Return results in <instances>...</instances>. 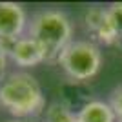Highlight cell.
Returning <instances> with one entry per match:
<instances>
[{"mask_svg": "<svg viewBox=\"0 0 122 122\" xmlns=\"http://www.w3.org/2000/svg\"><path fill=\"white\" fill-rule=\"evenodd\" d=\"M0 106L15 118H29L44 111L46 98L35 76L25 71H13L0 80Z\"/></svg>", "mask_w": 122, "mask_h": 122, "instance_id": "cell-1", "label": "cell"}, {"mask_svg": "<svg viewBox=\"0 0 122 122\" xmlns=\"http://www.w3.org/2000/svg\"><path fill=\"white\" fill-rule=\"evenodd\" d=\"M27 35L35 38L46 53V60H56L64 47L71 44V22L60 11H40L33 16Z\"/></svg>", "mask_w": 122, "mask_h": 122, "instance_id": "cell-2", "label": "cell"}, {"mask_svg": "<svg viewBox=\"0 0 122 122\" xmlns=\"http://www.w3.org/2000/svg\"><path fill=\"white\" fill-rule=\"evenodd\" d=\"M56 62L75 80H87L97 75L102 64V53L93 42L76 40L64 47Z\"/></svg>", "mask_w": 122, "mask_h": 122, "instance_id": "cell-3", "label": "cell"}, {"mask_svg": "<svg viewBox=\"0 0 122 122\" xmlns=\"http://www.w3.org/2000/svg\"><path fill=\"white\" fill-rule=\"evenodd\" d=\"M25 13L20 4L0 2V40H16L25 29Z\"/></svg>", "mask_w": 122, "mask_h": 122, "instance_id": "cell-4", "label": "cell"}, {"mask_svg": "<svg viewBox=\"0 0 122 122\" xmlns=\"http://www.w3.org/2000/svg\"><path fill=\"white\" fill-rule=\"evenodd\" d=\"M9 58L20 67H33L38 66L40 62L46 60V53L42 49V46L35 38L27 36H20L11 44L9 49Z\"/></svg>", "mask_w": 122, "mask_h": 122, "instance_id": "cell-5", "label": "cell"}, {"mask_svg": "<svg viewBox=\"0 0 122 122\" xmlns=\"http://www.w3.org/2000/svg\"><path fill=\"white\" fill-rule=\"evenodd\" d=\"M86 25H87V29L104 44H113L115 40H118L117 29H115V25L111 22V16L107 13V9H102V7L87 9Z\"/></svg>", "mask_w": 122, "mask_h": 122, "instance_id": "cell-6", "label": "cell"}, {"mask_svg": "<svg viewBox=\"0 0 122 122\" xmlns=\"http://www.w3.org/2000/svg\"><path fill=\"white\" fill-rule=\"evenodd\" d=\"M80 122H117V115L107 102L91 100L78 111Z\"/></svg>", "mask_w": 122, "mask_h": 122, "instance_id": "cell-7", "label": "cell"}, {"mask_svg": "<svg viewBox=\"0 0 122 122\" xmlns=\"http://www.w3.org/2000/svg\"><path fill=\"white\" fill-rule=\"evenodd\" d=\"M46 122H80L78 115H73L64 104H51L46 111Z\"/></svg>", "mask_w": 122, "mask_h": 122, "instance_id": "cell-8", "label": "cell"}, {"mask_svg": "<svg viewBox=\"0 0 122 122\" xmlns=\"http://www.w3.org/2000/svg\"><path fill=\"white\" fill-rule=\"evenodd\" d=\"M107 13L111 16V22L117 29L118 38H122V2H117V4H111L107 7Z\"/></svg>", "mask_w": 122, "mask_h": 122, "instance_id": "cell-9", "label": "cell"}, {"mask_svg": "<svg viewBox=\"0 0 122 122\" xmlns=\"http://www.w3.org/2000/svg\"><path fill=\"white\" fill-rule=\"evenodd\" d=\"M109 106L113 107V111L117 115V118L122 122V86L115 87L111 93V98H109Z\"/></svg>", "mask_w": 122, "mask_h": 122, "instance_id": "cell-10", "label": "cell"}, {"mask_svg": "<svg viewBox=\"0 0 122 122\" xmlns=\"http://www.w3.org/2000/svg\"><path fill=\"white\" fill-rule=\"evenodd\" d=\"M7 58H9V55H7V49L4 47V44L0 42V80L4 78V73H5V66H7Z\"/></svg>", "mask_w": 122, "mask_h": 122, "instance_id": "cell-11", "label": "cell"}, {"mask_svg": "<svg viewBox=\"0 0 122 122\" xmlns=\"http://www.w3.org/2000/svg\"><path fill=\"white\" fill-rule=\"evenodd\" d=\"M5 122H31L29 118H13V120H5Z\"/></svg>", "mask_w": 122, "mask_h": 122, "instance_id": "cell-12", "label": "cell"}]
</instances>
